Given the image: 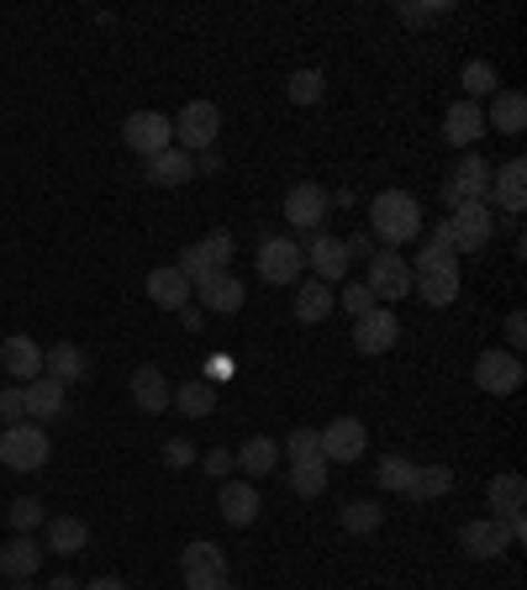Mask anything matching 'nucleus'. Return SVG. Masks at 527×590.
I'll use <instances>...</instances> for the list:
<instances>
[{"label":"nucleus","mask_w":527,"mask_h":590,"mask_svg":"<svg viewBox=\"0 0 527 590\" xmlns=\"http://www.w3.org/2000/svg\"><path fill=\"white\" fill-rule=\"evenodd\" d=\"M369 227H375L380 243L401 248L422 232V206H417L411 190H380V196L369 201Z\"/></svg>","instance_id":"obj_1"},{"label":"nucleus","mask_w":527,"mask_h":590,"mask_svg":"<svg viewBox=\"0 0 527 590\" xmlns=\"http://www.w3.org/2000/svg\"><path fill=\"white\" fill-rule=\"evenodd\" d=\"M232 253H238V243H232V232H206L201 243L180 248V274L190 280V290H201L206 280H217V274H227V264H232Z\"/></svg>","instance_id":"obj_2"},{"label":"nucleus","mask_w":527,"mask_h":590,"mask_svg":"<svg viewBox=\"0 0 527 590\" xmlns=\"http://www.w3.org/2000/svg\"><path fill=\"white\" fill-rule=\"evenodd\" d=\"M53 453V438L38 428V422H17V428L0 432V464L17 469V474H32V469L48 464Z\"/></svg>","instance_id":"obj_3"},{"label":"nucleus","mask_w":527,"mask_h":590,"mask_svg":"<svg viewBox=\"0 0 527 590\" xmlns=\"http://www.w3.org/2000/svg\"><path fill=\"white\" fill-rule=\"evenodd\" d=\"M175 122V143H180V153H206V148H217V138H222V111H217V101H190L180 111V117H169Z\"/></svg>","instance_id":"obj_4"},{"label":"nucleus","mask_w":527,"mask_h":590,"mask_svg":"<svg viewBox=\"0 0 527 590\" xmlns=\"http://www.w3.org/2000/svg\"><path fill=\"white\" fill-rule=\"evenodd\" d=\"M444 227H448V248L454 253H480L490 243V232H496V211H490V201L454 206L444 217Z\"/></svg>","instance_id":"obj_5"},{"label":"nucleus","mask_w":527,"mask_h":590,"mask_svg":"<svg viewBox=\"0 0 527 590\" xmlns=\"http://www.w3.org/2000/svg\"><path fill=\"white\" fill-rule=\"evenodd\" d=\"M180 574H185V590H227V553L217 543H185L180 549Z\"/></svg>","instance_id":"obj_6"},{"label":"nucleus","mask_w":527,"mask_h":590,"mask_svg":"<svg viewBox=\"0 0 527 590\" xmlns=\"http://www.w3.org/2000/svg\"><path fill=\"white\" fill-rule=\"evenodd\" d=\"M122 143L138 153V159H153L163 148H175V122L163 111H132L122 122Z\"/></svg>","instance_id":"obj_7"},{"label":"nucleus","mask_w":527,"mask_h":590,"mask_svg":"<svg viewBox=\"0 0 527 590\" xmlns=\"http://www.w3.org/2000/svg\"><path fill=\"white\" fill-rule=\"evenodd\" d=\"M396 338H401V322H396V311H390V306H375V311H365V317H354V348H359L365 359L390 353Z\"/></svg>","instance_id":"obj_8"},{"label":"nucleus","mask_w":527,"mask_h":590,"mask_svg":"<svg viewBox=\"0 0 527 590\" xmlns=\"http://www.w3.org/2000/svg\"><path fill=\"white\" fill-rule=\"evenodd\" d=\"M301 269H306L301 243H290V238H264L259 243V280H269V286H296Z\"/></svg>","instance_id":"obj_9"},{"label":"nucleus","mask_w":527,"mask_h":590,"mask_svg":"<svg viewBox=\"0 0 527 590\" xmlns=\"http://www.w3.org/2000/svg\"><path fill=\"white\" fill-rule=\"evenodd\" d=\"M475 386L486 390V396H511V390L523 386V359L507 353V348H486L475 359Z\"/></svg>","instance_id":"obj_10"},{"label":"nucleus","mask_w":527,"mask_h":590,"mask_svg":"<svg viewBox=\"0 0 527 590\" xmlns=\"http://www.w3.org/2000/svg\"><path fill=\"white\" fill-rule=\"evenodd\" d=\"M369 448V432L359 417H338V422H327L322 428V459L327 464H359Z\"/></svg>","instance_id":"obj_11"},{"label":"nucleus","mask_w":527,"mask_h":590,"mask_svg":"<svg viewBox=\"0 0 527 590\" xmlns=\"http://www.w3.org/2000/svg\"><path fill=\"white\" fill-rule=\"evenodd\" d=\"M459 549L469 553V559H501V553L511 549V532H507V522L501 517H475V522H465L459 528Z\"/></svg>","instance_id":"obj_12"},{"label":"nucleus","mask_w":527,"mask_h":590,"mask_svg":"<svg viewBox=\"0 0 527 590\" xmlns=\"http://www.w3.org/2000/svg\"><path fill=\"white\" fill-rule=\"evenodd\" d=\"M444 201H448V211H454V206H469V201H490V163L475 159V153H469L465 163H454V174H448V184H444Z\"/></svg>","instance_id":"obj_13"},{"label":"nucleus","mask_w":527,"mask_h":590,"mask_svg":"<svg viewBox=\"0 0 527 590\" xmlns=\"http://www.w3.org/2000/svg\"><path fill=\"white\" fill-rule=\"evenodd\" d=\"M322 217H327V190H322V184L301 180V184H290V190H285V222L296 227V232H317Z\"/></svg>","instance_id":"obj_14"},{"label":"nucleus","mask_w":527,"mask_h":590,"mask_svg":"<svg viewBox=\"0 0 527 590\" xmlns=\"http://www.w3.org/2000/svg\"><path fill=\"white\" fill-rule=\"evenodd\" d=\"M127 390H132V407L148 411V417L169 411V401H175V386H169V374H163L159 364H138L132 380H127Z\"/></svg>","instance_id":"obj_15"},{"label":"nucleus","mask_w":527,"mask_h":590,"mask_svg":"<svg viewBox=\"0 0 527 590\" xmlns=\"http://www.w3.org/2000/svg\"><path fill=\"white\" fill-rule=\"evenodd\" d=\"M369 296H380V301H406L411 296V269H406L401 253H375L369 259Z\"/></svg>","instance_id":"obj_16"},{"label":"nucleus","mask_w":527,"mask_h":590,"mask_svg":"<svg viewBox=\"0 0 527 590\" xmlns=\"http://www.w3.org/2000/svg\"><path fill=\"white\" fill-rule=\"evenodd\" d=\"M259 490H253V480H222V490H217V511H222L227 528H253L259 522Z\"/></svg>","instance_id":"obj_17"},{"label":"nucleus","mask_w":527,"mask_h":590,"mask_svg":"<svg viewBox=\"0 0 527 590\" xmlns=\"http://www.w3.org/2000/svg\"><path fill=\"white\" fill-rule=\"evenodd\" d=\"M142 180L159 184V190H180V184L196 180V159L180 153V148H163L153 159H142Z\"/></svg>","instance_id":"obj_18"},{"label":"nucleus","mask_w":527,"mask_h":590,"mask_svg":"<svg viewBox=\"0 0 527 590\" xmlns=\"http://www.w3.org/2000/svg\"><path fill=\"white\" fill-rule=\"evenodd\" d=\"M301 253H306V264L317 269V280H322V286H338V280L348 274V264H354V259H348V248H344V238H327V232H317L311 248H301Z\"/></svg>","instance_id":"obj_19"},{"label":"nucleus","mask_w":527,"mask_h":590,"mask_svg":"<svg viewBox=\"0 0 527 590\" xmlns=\"http://www.w3.org/2000/svg\"><path fill=\"white\" fill-rule=\"evenodd\" d=\"M42 543H32L27 532H17L6 549H0V574L6 580H17V586H27V580H38V570H42Z\"/></svg>","instance_id":"obj_20"},{"label":"nucleus","mask_w":527,"mask_h":590,"mask_svg":"<svg viewBox=\"0 0 527 590\" xmlns=\"http://www.w3.org/2000/svg\"><path fill=\"white\" fill-rule=\"evenodd\" d=\"M0 369H6L11 380H27V386H32L42 374V348L32 343L27 332H11V338L0 343Z\"/></svg>","instance_id":"obj_21"},{"label":"nucleus","mask_w":527,"mask_h":590,"mask_svg":"<svg viewBox=\"0 0 527 590\" xmlns=\"http://www.w3.org/2000/svg\"><path fill=\"white\" fill-rule=\"evenodd\" d=\"M486 132L523 138L527 132V96L523 90H496V101H490V111H486Z\"/></svg>","instance_id":"obj_22"},{"label":"nucleus","mask_w":527,"mask_h":590,"mask_svg":"<svg viewBox=\"0 0 527 590\" xmlns=\"http://www.w3.org/2000/svg\"><path fill=\"white\" fill-rule=\"evenodd\" d=\"M490 196H496V206L507 217H517L527 206V159H511L501 169H490Z\"/></svg>","instance_id":"obj_23"},{"label":"nucleus","mask_w":527,"mask_h":590,"mask_svg":"<svg viewBox=\"0 0 527 590\" xmlns=\"http://www.w3.org/2000/svg\"><path fill=\"white\" fill-rule=\"evenodd\" d=\"M444 138L454 148H475L480 138H486V111H480V101H454L444 117Z\"/></svg>","instance_id":"obj_24"},{"label":"nucleus","mask_w":527,"mask_h":590,"mask_svg":"<svg viewBox=\"0 0 527 590\" xmlns=\"http://www.w3.org/2000/svg\"><path fill=\"white\" fill-rule=\"evenodd\" d=\"M42 374H53L59 386H80V380H90V353L74 343L42 348Z\"/></svg>","instance_id":"obj_25"},{"label":"nucleus","mask_w":527,"mask_h":590,"mask_svg":"<svg viewBox=\"0 0 527 590\" xmlns=\"http://www.w3.org/2000/svg\"><path fill=\"white\" fill-rule=\"evenodd\" d=\"M190 296H196V290H190V280H185L175 264H159L148 274V301L159 306V311H185Z\"/></svg>","instance_id":"obj_26"},{"label":"nucleus","mask_w":527,"mask_h":590,"mask_svg":"<svg viewBox=\"0 0 527 590\" xmlns=\"http://www.w3.org/2000/svg\"><path fill=\"white\" fill-rule=\"evenodd\" d=\"M21 396H27V417L32 422H59L63 417V386L53 374H38L32 386H21Z\"/></svg>","instance_id":"obj_27"},{"label":"nucleus","mask_w":527,"mask_h":590,"mask_svg":"<svg viewBox=\"0 0 527 590\" xmlns=\"http://www.w3.org/2000/svg\"><path fill=\"white\" fill-rule=\"evenodd\" d=\"M448 490H454V469H448V464H417L401 496H411L417 507H427V501H444Z\"/></svg>","instance_id":"obj_28"},{"label":"nucleus","mask_w":527,"mask_h":590,"mask_svg":"<svg viewBox=\"0 0 527 590\" xmlns=\"http://www.w3.org/2000/svg\"><path fill=\"white\" fill-rule=\"evenodd\" d=\"M196 301H201V311L232 317V311H243L248 290H243V280H232V274H217V280H206V286L196 290Z\"/></svg>","instance_id":"obj_29"},{"label":"nucleus","mask_w":527,"mask_h":590,"mask_svg":"<svg viewBox=\"0 0 527 590\" xmlns=\"http://www.w3.org/2000/svg\"><path fill=\"white\" fill-rule=\"evenodd\" d=\"M48 553H59V559H74V553L90 549V528H84L80 517H48Z\"/></svg>","instance_id":"obj_30"},{"label":"nucleus","mask_w":527,"mask_h":590,"mask_svg":"<svg viewBox=\"0 0 527 590\" xmlns=\"http://www.w3.org/2000/svg\"><path fill=\"white\" fill-rule=\"evenodd\" d=\"M332 306H338V296H332V286H322V280H306V286H296V322L317 327L332 317Z\"/></svg>","instance_id":"obj_31"},{"label":"nucleus","mask_w":527,"mask_h":590,"mask_svg":"<svg viewBox=\"0 0 527 590\" xmlns=\"http://www.w3.org/2000/svg\"><path fill=\"white\" fill-rule=\"evenodd\" d=\"M232 464L243 469V480H264V474L280 469V443H275V438H248L243 453H238Z\"/></svg>","instance_id":"obj_32"},{"label":"nucleus","mask_w":527,"mask_h":590,"mask_svg":"<svg viewBox=\"0 0 527 590\" xmlns=\"http://www.w3.org/2000/svg\"><path fill=\"white\" fill-rule=\"evenodd\" d=\"M486 501L496 507L490 517H507V511H523V501H527V480L517 474V469H507V474H496V480L486 486Z\"/></svg>","instance_id":"obj_33"},{"label":"nucleus","mask_w":527,"mask_h":590,"mask_svg":"<svg viewBox=\"0 0 527 590\" xmlns=\"http://www.w3.org/2000/svg\"><path fill=\"white\" fill-rule=\"evenodd\" d=\"M169 407H180L190 422H201V417L217 411V386H211V380H185V386L175 390V401H169Z\"/></svg>","instance_id":"obj_34"},{"label":"nucleus","mask_w":527,"mask_h":590,"mask_svg":"<svg viewBox=\"0 0 527 590\" xmlns=\"http://www.w3.org/2000/svg\"><path fill=\"white\" fill-rule=\"evenodd\" d=\"M338 522H344V532H354V538H369V532H380V522H386V507H375V501H344V507H338Z\"/></svg>","instance_id":"obj_35"},{"label":"nucleus","mask_w":527,"mask_h":590,"mask_svg":"<svg viewBox=\"0 0 527 590\" xmlns=\"http://www.w3.org/2000/svg\"><path fill=\"white\" fill-rule=\"evenodd\" d=\"M327 96V74L322 69H296L290 80H285V101L290 106H317Z\"/></svg>","instance_id":"obj_36"},{"label":"nucleus","mask_w":527,"mask_h":590,"mask_svg":"<svg viewBox=\"0 0 527 590\" xmlns=\"http://www.w3.org/2000/svg\"><path fill=\"white\" fill-rule=\"evenodd\" d=\"M406 269H411V280H417V274H459V253L444 243H427V248H417V259Z\"/></svg>","instance_id":"obj_37"},{"label":"nucleus","mask_w":527,"mask_h":590,"mask_svg":"<svg viewBox=\"0 0 527 590\" xmlns=\"http://www.w3.org/2000/svg\"><path fill=\"white\" fill-rule=\"evenodd\" d=\"M411 286H417V296H422L427 306H438V311L459 301V274H417Z\"/></svg>","instance_id":"obj_38"},{"label":"nucleus","mask_w":527,"mask_h":590,"mask_svg":"<svg viewBox=\"0 0 527 590\" xmlns=\"http://www.w3.org/2000/svg\"><path fill=\"white\" fill-rule=\"evenodd\" d=\"M285 459H290V464H327V459H322V432H317V428H296L290 438H285Z\"/></svg>","instance_id":"obj_39"},{"label":"nucleus","mask_w":527,"mask_h":590,"mask_svg":"<svg viewBox=\"0 0 527 590\" xmlns=\"http://www.w3.org/2000/svg\"><path fill=\"white\" fill-rule=\"evenodd\" d=\"M459 84H465V101H480V96H496V63L486 59H469L465 69H459Z\"/></svg>","instance_id":"obj_40"},{"label":"nucleus","mask_w":527,"mask_h":590,"mask_svg":"<svg viewBox=\"0 0 527 590\" xmlns=\"http://www.w3.org/2000/svg\"><path fill=\"white\" fill-rule=\"evenodd\" d=\"M411 459H401V453H386V459H380V464H375V486L386 490V496H401L406 490V480H411Z\"/></svg>","instance_id":"obj_41"},{"label":"nucleus","mask_w":527,"mask_h":590,"mask_svg":"<svg viewBox=\"0 0 527 590\" xmlns=\"http://www.w3.org/2000/svg\"><path fill=\"white\" fill-rule=\"evenodd\" d=\"M6 517H11V528H17V532H27V538H32V532H38L42 522H48V511H42V501H38V496H17Z\"/></svg>","instance_id":"obj_42"},{"label":"nucleus","mask_w":527,"mask_h":590,"mask_svg":"<svg viewBox=\"0 0 527 590\" xmlns=\"http://www.w3.org/2000/svg\"><path fill=\"white\" fill-rule=\"evenodd\" d=\"M290 490L306 496V501H311V496H322V490H327V464H290Z\"/></svg>","instance_id":"obj_43"},{"label":"nucleus","mask_w":527,"mask_h":590,"mask_svg":"<svg viewBox=\"0 0 527 590\" xmlns=\"http://www.w3.org/2000/svg\"><path fill=\"white\" fill-rule=\"evenodd\" d=\"M396 17L406 21V27H427V21H438V17H448V0H438V6H396Z\"/></svg>","instance_id":"obj_44"},{"label":"nucleus","mask_w":527,"mask_h":590,"mask_svg":"<svg viewBox=\"0 0 527 590\" xmlns=\"http://www.w3.org/2000/svg\"><path fill=\"white\" fill-rule=\"evenodd\" d=\"M159 453H163V464H169V469H190V464H196V443H190V438H163Z\"/></svg>","instance_id":"obj_45"},{"label":"nucleus","mask_w":527,"mask_h":590,"mask_svg":"<svg viewBox=\"0 0 527 590\" xmlns=\"http://www.w3.org/2000/svg\"><path fill=\"white\" fill-rule=\"evenodd\" d=\"M0 422H27V396H21V386H6L0 390Z\"/></svg>","instance_id":"obj_46"},{"label":"nucleus","mask_w":527,"mask_h":590,"mask_svg":"<svg viewBox=\"0 0 527 590\" xmlns=\"http://www.w3.org/2000/svg\"><path fill=\"white\" fill-rule=\"evenodd\" d=\"M201 469L211 474V480H227V474H232V453H227V448H206Z\"/></svg>","instance_id":"obj_47"},{"label":"nucleus","mask_w":527,"mask_h":590,"mask_svg":"<svg viewBox=\"0 0 527 590\" xmlns=\"http://www.w3.org/2000/svg\"><path fill=\"white\" fill-rule=\"evenodd\" d=\"M344 306L354 311V317H365V311H375V296H369V286H348L344 290Z\"/></svg>","instance_id":"obj_48"},{"label":"nucleus","mask_w":527,"mask_h":590,"mask_svg":"<svg viewBox=\"0 0 527 590\" xmlns=\"http://www.w3.org/2000/svg\"><path fill=\"white\" fill-rule=\"evenodd\" d=\"M523 343H527V317L523 311H511L507 317V353H517Z\"/></svg>","instance_id":"obj_49"},{"label":"nucleus","mask_w":527,"mask_h":590,"mask_svg":"<svg viewBox=\"0 0 527 590\" xmlns=\"http://www.w3.org/2000/svg\"><path fill=\"white\" fill-rule=\"evenodd\" d=\"M196 174H222V153H217V148L196 153Z\"/></svg>","instance_id":"obj_50"},{"label":"nucleus","mask_w":527,"mask_h":590,"mask_svg":"<svg viewBox=\"0 0 527 590\" xmlns=\"http://www.w3.org/2000/svg\"><path fill=\"white\" fill-rule=\"evenodd\" d=\"M80 590H132V586L117 580V574H106V580H90V586H80Z\"/></svg>","instance_id":"obj_51"},{"label":"nucleus","mask_w":527,"mask_h":590,"mask_svg":"<svg viewBox=\"0 0 527 590\" xmlns=\"http://www.w3.org/2000/svg\"><path fill=\"white\" fill-rule=\"evenodd\" d=\"M180 322L190 327V332H201V306H185V311H180Z\"/></svg>","instance_id":"obj_52"},{"label":"nucleus","mask_w":527,"mask_h":590,"mask_svg":"<svg viewBox=\"0 0 527 590\" xmlns=\"http://www.w3.org/2000/svg\"><path fill=\"white\" fill-rule=\"evenodd\" d=\"M48 590H80V586H74V580H53V586H48Z\"/></svg>","instance_id":"obj_53"},{"label":"nucleus","mask_w":527,"mask_h":590,"mask_svg":"<svg viewBox=\"0 0 527 590\" xmlns=\"http://www.w3.org/2000/svg\"><path fill=\"white\" fill-rule=\"evenodd\" d=\"M17 590H38V586H32V580H27V586H17Z\"/></svg>","instance_id":"obj_54"}]
</instances>
